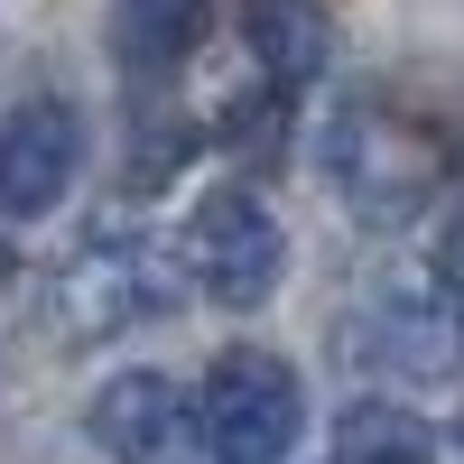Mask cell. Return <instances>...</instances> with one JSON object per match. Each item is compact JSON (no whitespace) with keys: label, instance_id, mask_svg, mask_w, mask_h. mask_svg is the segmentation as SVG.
<instances>
[{"label":"cell","instance_id":"6da1fadb","mask_svg":"<svg viewBox=\"0 0 464 464\" xmlns=\"http://www.w3.org/2000/svg\"><path fill=\"white\" fill-rule=\"evenodd\" d=\"M325 177H334V196L362 223H409L418 205H437L446 149H437V130L353 102V111H334V130H325Z\"/></svg>","mask_w":464,"mask_h":464},{"label":"cell","instance_id":"7a4b0ae2","mask_svg":"<svg viewBox=\"0 0 464 464\" xmlns=\"http://www.w3.org/2000/svg\"><path fill=\"white\" fill-rule=\"evenodd\" d=\"M306 428V391L279 353H223L196 391V437L214 464H279Z\"/></svg>","mask_w":464,"mask_h":464},{"label":"cell","instance_id":"3957f363","mask_svg":"<svg viewBox=\"0 0 464 464\" xmlns=\"http://www.w3.org/2000/svg\"><path fill=\"white\" fill-rule=\"evenodd\" d=\"M177 269L186 260H168L159 242H84L56 279V325L74 343H111L149 325L159 306H177Z\"/></svg>","mask_w":464,"mask_h":464},{"label":"cell","instance_id":"277c9868","mask_svg":"<svg viewBox=\"0 0 464 464\" xmlns=\"http://www.w3.org/2000/svg\"><path fill=\"white\" fill-rule=\"evenodd\" d=\"M186 279H196L214 306H260L288 279V232L260 196H205L196 223H186Z\"/></svg>","mask_w":464,"mask_h":464},{"label":"cell","instance_id":"5b68a950","mask_svg":"<svg viewBox=\"0 0 464 464\" xmlns=\"http://www.w3.org/2000/svg\"><path fill=\"white\" fill-rule=\"evenodd\" d=\"M362 334H372L381 362L437 381V372L464 362V297L446 279H428V269H391V279L372 288V306H362Z\"/></svg>","mask_w":464,"mask_h":464},{"label":"cell","instance_id":"8992f818","mask_svg":"<svg viewBox=\"0 0 464 464\" xmlns=\"http://www.w3.org/2000/svg\"><path fill=\"white\" fill-rule=\"evenodd\" d=\"M74 168H84V121H74V102L37 93V102H19L10 121H0V214L10 223L56 214Z\"/></svg>","mask_w":464,"mask_h":464},{"label":"cell","instance_id":"52a82bcc","mask_svg":"<svg viewBox=\"0 0 464 464\" xmlns=\"http://www.w3.org/2000/svg\"><path fill=\"white\" fill-rule=\"evenodd\" d=\"M186 428H196V409L168 372H111L93 391V446L111 464H177Z\"/></svg>","mask_w":464,"mask_h":464},{"label":"cell","instance_id":"ba28073f","mask_svg":"<svg viewBox=\"0 0 464 464\" xmlns=\"http://www.w3.org/2000/svg\"><path fill=\"white\" fill-rule=\"evenodd\" d=\"M242 37H251L260 74H269V93L316 84V74H325V47H334V28H325L316 0H242Z\"/></svg>","mask_w":464,"mask_h":464},{"label":"cell","instance_id":"9c48e42d","mask_svg":"<svg viewBox=\"0 0 464 464\" xmlns=\"http://www.w3.org/2000/svg\"><path fill=\"white\" fill-rule=\"evenodd\" d=\"M205 28H214V0H121L111 10V56L130 74H177L205 47Z\"/></svg>","mask_w":464,"mask_h":464},{"label":"cell","instance_id":"30bf717a","mask_svg":"<svg viewBox=\"0 0 464 464\" xmlns=\"http://www.w3.org/2000/svg\"><path fill=\"white\" fill-rule=\"evenodd\" d=\"M334 464H437V428L418 409L362 400V409H343V428H334Z\"/></svg>","mask_w":464,"mask_h":464},{"label":"cell","instance_id":"8fae6325","mask_svg":"<svg viewBox=\"0 0 464 464\" xmlns=\"http://www.w3.org/2000/svg\"><path fill=\"white\" fill-rule=\"evenodd\" d=\"M0 279H10V242H0Z\"/></svg>","mask_w":464,"mask_h":464}]
</instances>
